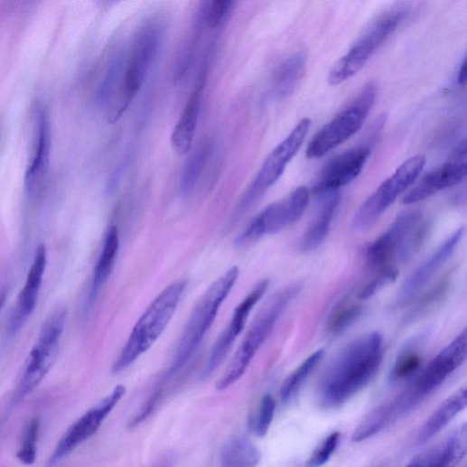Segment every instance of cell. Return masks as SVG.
<instances>
[{
  "label": "cell",
  "mask_w": 467,
  "mask_h": 467,
  "mask_svg": "<svg viewBox=\"0 0 467 467\" xmlns=\"http://www.w3.org/2000/svg\"><path fill=\"white\" fill-rule=\"evenodd\" d=\"M5 304V294L0 296V312H2Z\"/></svg>",
  "instance_id": "cell-39"
},
{
  "label": "cell",
  "mask_w": 467,
  "mask_h": 467,
  "mask_svg": "<svg viewBox=\"0 0 467 467\" xmlns=\"http://www.w3.org/2000/svg\"><path fill=\"white\" fill-rule=\"evenodd\" d=\"M311 120H302L290 135L268 154L258 173L239 200L231 216L235 224L272 188L304 145Z\"/></svg>",
  "instance_id": "cell-7"
},
{
  "label": "cell",
  "mask_w": 467,
  "mask_h": 467,
  "mask_svg": "<svg viewBox=\"0 0 467 467\" xmlns=\"http://www.w3.org/2000/svg\"><path fill=\"white\" fill-rule=\"evenodd\" d=\"M466 176V141L463 139L440 167L426 173L406 195L403 203L412 205L460 183Z\"/></svg>",
  "instance_id": "cell-15"
},
{
  "label": "cell",
  "mask_w": 467,
  "mask_h": 467,
  "mask_svg": "<svg viewBox=\"0 0 467 467\" xmlns=\"http://www.w3.org/2000/svg\"><path fill=\"white\" fill-rule=\"evenodd\" d=\"M339 203V195L334 194L328 200L304 236V250L312 251L322 244L331 229Z\"/></svg>",
  "instance_id": "cell-26"
},
{
  "label": "cell",
  "mask_w": 467,
  "mask_h": 467,
  "mask_svg": "<svg viewBox=\"0 0 467 467\" xmlns=\"http://www.w3.org/2000/svg\"><path fill=\"white\" fill-rule=\"evenodd\" d=\"M466 349L467 336L463 331L434 357L412 387L392 402L399 418L417 407L444 384L464 362Z\"/></svg>",
  "instance_id": "cell-9"
},
{
  "label": "cell",
  "mask_w": 467,
  "mask_h": 467,
  "mask_svg": "<svg viewBox=\"0 0 467 467\" xmlns=\"http://www.w3.org/2000/svg\"><path fill=\"white\" fill-rule=\"evenodd\" d=\"M229 0H215L207 4L203 11V21L210 29H217L226 22L233 9Z\"/></svg>",
  "instance_id": "cell-34"
},
{
  "label": "cell",
  "mask_w": 467,
  "mask_h": 467,
  "mask_svg": "<svg viewBox=\"0 0 467 467\" xmlns=\"http://www.w3.org/2000/svg\"><path fill=\"white\" fill-rule=\"evenodd\" d=\"M422 364V357L414 350H404L397 358L393 369L394 381H404L416 375Z\"/></svg>",
  "instance_id": "cell-32"
},
{
  "label": "cell",
  "mask_w": 467,
  "mask_h": 467,
  "mask_svg": "<svg viewBox=\"0 0 467 467\" xmlns=\"http://www.w3.org/2000/svg\"><path fill=\"white\" fill-rule=\"evenodd\" d=\"M370 154L367 145L353 147L332 159L318 174L313 193L334 194L355 180L361 173Z\"/></svg>",
  "instance_id": "cell-16"
},
{
  "label": "cell",
  "mask_w": 467,
  "mask_h": 467,
  "mask_svg": "<svg viewBox=\"0 0 467 467\" xmlns=\"http://www.w3.org/2000/svg\"><path fill=\"white\" fill-rule=\"evenodd\" d=\"M361 313V307L358 304H341L329 320L328 332L333 335L342 333L355 323Z\"/></svg>",
  "instance_id": "cell-30"
},
{
  "label": "cell",
  "mask_w": 467,
  "mask_h": 467,
  "mask_svg": "<svg viewBox=\"0 0 467 467\" xmlns=\"http://www.w3.org/2000/svg\"><path fill=\"white\" fill-rule=\"evenodd\" d=\"M467 432L463 424L437 448L414 459L406 467H454L466 453Z\"/></svg>",
  "instance_id": "cell-22"
},
{
  "label": "cell",
  "mask_w": 467,
  "mask_h": 467,
  "mask_svg": "<svg viewBox=\"0 0 467 467\" xmlns=\"http://www.w3.org/2000/svg\"><path fill=\"white\" fill-rule=\"evenodd\" d=\"M120 248V237L118 229L112 226L108 229L102 252L93 272L91 285V297H96L107 282L117 258Z\"/></svg>",
  "instance_id": "cell-25"
},
{
  "label": "cell",
  "mask_w": 467,
  "mask_h": 467,
  "mask_svg": "<svg viewBox=\"0 0 467 467\" xmlns=\"http://www.w3.org/2000/svg\"><path fill=\"white\" fill-rule=\"evenodd\" d=\"M306 64L304 51L294 53L280 64L273 73L266 100L279 102L290 97L304 78Z\"/></svg>",
  "instance_id": "cell-21"
},
{
  "label": "cell",
  "mask_w": 467,
  "mask_h": 467,
  "mask_svg": "<svg viewBox=\"0 0 467 467\" xmlns=\"http://www.w3.org/2000/svg\"><path fill=\"white\" fill-rule=\"evenodd\" d=\"M406 16L404 7L391 10L373 23L329 72L331 85H339L357 74L393 35Z\"/></svg>",
  "instance_id": "cell-10"
},
{
  "label": "cell",
  "mask_w": 467,
  "mask_h": 467,
  "mask_svg": "<svg viewBox=\"0 0 467 467\" xmlns=\"http://www.w3.org/2000/svg\"><path fill=\"white\" fill-rule=\"evenodd\" d=\"M172 465L173 457L171 455H164L154 467H172Z\"/></svg>",
  "instance_id": "cell-38"
},
{
  "label": "cell",
  "mask_w": 467,
  "mask_h": 467,
  "mask_svg": "<svg viewBox=\"0 0 467 467\" xmlns=\"http://www.w3.org/2000/svg\"><path fill=\"white\" fill-rule=\"evenodd\" d=\"M310 201V192L300 186L285 199L262 210L237 239L238 247H245L259 238L273 235L293 225L304 214Z\"/></svg>",
  "instance_id": "cell-13"
},
{
  "label": "cell",
  "mask_w": 467,
  "mask_h": 467,
  "mask_svg": "<svg viewBox=\"0 0 467 467\" xmlns=\"http://www.w3.org/2000/svg\"><path fill=\"white\" fill-rule=\"evenodd\" d=\"M323 356V350L315 351L292 373L280 389L283 402L290 401L298 393Z\"/></svg>",
  "instance_id": "cell-29"
},
{
  "label": "cell",
  "mask_w": 467,
  "mask_h": 467,
  "mask_svg": "<svg viewBox=\"0 0 467 467\" xmlns=\"http://www.w3.org/2000/svg\"><path fill=\"white\" fill-rule=\"evenodd\" d=\"M466 82V60L463 59L462 63L460 67L458 75H457V83L459 85H464Z\"/></svg>",
  "instance_id": "cell-37"
},
{
  "label": "cell",
  "mask_w": 467,
  "mask_h": 467,
  "mask_svg": "<svg viewBox=\"0 0 467 467\" xmlns=\"http://www.w3.org/2000/svg\"><path fill=\"white\" fill-rule=\"evenodd\" d=\"M377 98V84L367 83L349 106L315 135L308 145L307 157L321 158L352 137L362 127Z\"/></svg>",
  "instance_id": "cell-8"
},
{
  "label": "cell",
  "mask_w": 467,
  "mask_h": 467,
  "mask_svg": "<svg viewBox=\"0 0 467 467\" xmlns=\"http://www.w3.org/2000/svg\"><path fill=\"white\" fill-rule=\"evenodd\" d=\"M65 322L66 313L59 311L44 324L37 342L30 352L17 389V401L23 400L32 394L48 375L58 355Z\"/></svg>",
  "instance_id": "cell-12"
},
{
  "label": "cell",
  "mask_w": 467,
  "mask_h": 467,
  "mask_svg": "<svg viewBox=\"0 0 467 467\" xmlns=\"http://www.w3.org/2000/svg\"><path fill=\"white\" fill-rule=\"evenodd\" d=\"M276 403L270 395H266L260 403L257 418L255 424V432L258 436H265L268 432L274 418Z\"/></svg>",
  "instance_id": "cell-36"
},
{
  "label": "cell",
  "mask_w": 467,
  "mask_h": 467,
  "mask_svg": "<svg viewBox=\"0 0 467 467\" xmlns=\"http://www.w3.org/2000/svg\"><path fill=\"white\" fill-rule=\"evenodd\" d=\"M467 404V393L462 388L448 397L427 419L421 427L418 442L425 444L438 434L458 414L462 412Z\"/></svg>",
  "instance_id": "cell-24"
},
{
  "label": "cell",
  "mask_w": 467,
  "mask_h": 467,
  "mask_svg": "<svg viewBox=\"0 0 467 467\" xmlns=\"http://www.w3.org/2000/svg\"><path fill=\"white\" fill-rule=\"evenodd\" d=\"M300 291L299 285H291L279 292L267 303L250 327L245 340L219 381L217 386L219 391L229 388L244 376L255 355Z\"/></svg>",
  "instance_id": "cell-6"
},
{
  "label": "cell",
  "mask_w": 467,
  "mask_h": 467,
  "mask_svg": "<svg viewBox=\"0 0 467 467\" xmlns=\"http://www.w3.org/2000/svg\"><path fill=\"white\" fill-rule=\"evenodd\" d=\"M164 30L163 22L151 20L136 33L126 51L120 83L107 105L110 124L122 118L138 95L161 51Z\"/></svg>",
  "instance_id": "cell-2"
},
{
  "label": "cell",
  "mask_w": 467,
  "mask_h": 467,
  "mask_svg": "<svg viewBox=\"0 0 467 467\" xmlns=\"http://www.w3.org/2000/svg\"><path fill=\"white\" fill-rule=\"evenodd\" d=\"M212 145L210 143L201 145L186 162L180 181V194L191 195L196 188L210 160Z\"/></svg>",
  "instance_id": "cell-28"
},
{
  "label": "cell",
  "mask_w": 467,
  "mask_h": 467,
  "mask_svg": "<svg viewBox=\"0 0 467 467\" xmlns=\"http://www.w3.org/2000/svg\"><path fill=\"white\" fill-rule=\"evenodd\" d=\"M463 232L461 228L453 233L406 278L398 296L400 304L406 305L415 300L453 254Z\"/></svg>",
  "instance_id": "cell-18"
},
{
  "label": "cell",
  "mask_w": 467,
  "mask_h": 467,
  "mask_svg": "<svg viewBox=\"0 0 467 467\" xmlns=\"http://www.w3.org/2000/svg\"><path fill=\"white\" fill-rule=\"evenodd\" d=\"M205 82L206 79L201 78L173 130L171 144L178 154H188L192 148L201 112Z\"/></svg>",
  "instance_id": "cell-20"
},
{
  "label": "cell",
  "mask_w": 467,
  "mask_h": 467,
  "mask_svg": "<svg viewBox=\"0 0 467 467\" xmlns=\"http://www.w3.org/2000/svg\"><path fill=\"white\" fill-rule=\"evenodd\" d=\"M239 268L233 266L207 290L192 311L175 350L168 376L175 375L195 354L216 321L219 310L233 290Z\"/></svg>",
  "instance_id": "cell-3"
},
{
  "label": "cell",
  "mask_w": 467,
  "mask_h": 467,
  "mask_svg": "<svg viewBox=\"0 0 467 467\" xmlns=\"http://www.w3.org/2000/svg\"><path fill=\"white\" fill-rule=\"evenodd\" d=\"M267 287L268 280H262L236 308L231 322L212 348L204 371L205 378L210 377L226 359L229 351L244 330L251 312L262 299Z\"/></svg>",
  "instance_id": "cell-17"
},
{
  "label": "cell",
  "mask_w": 467,
  "mask_h": 467,
  "mask_svg": "<svg viewBox=\"0 0 467 467\" xmlns=\"http://www.w3.org/2000/svg\"><path fill=\"white\" fill-rule=\"evenodd\" d=\"M126 391V389L124 386L117 387L107 397L74 423L58 443L49 460V467L54 466L79 445L95 434L108 415L122 400Z\"/></svg>",
  "instance_id": "cell-14"
},
{
  "label": "cell",
  "mask_w": 467,
  "mask_h": 467,
  "mask_svg": "<svg viewBox=\"0 0 467 467\" xmlns=\"http://www.w3.org/2000/svg\"><path fill=\"white\" fill-rule=\"evenodd\" d=\"M46 266L47 250L45 246L42 244L36 249L25 285L19 296L17 307L12 319L11 328L14 332L21 329L36 307Z\"/></svg>",
  "instance_id": "cell-19"
},
{
  "label": "cell",
  "mask_w": 467,
  "mask_h": 467,
  "mask_svg": "<svg viewBox=\"0 0 467 467\" xmlns=\"http://www.w3.org/2000/svg\"><path fill=\"white\" fill-rule=\"evenodd\" d=\"M185 280L166 287L135 323L113 366L115 373L126 369L145 354L160 338L174 315L186 288Z\"/></svg>",
  "instance_id": "cell-4"
},
{
  "label": "cell",
  "mask_w": 467,
  "mask_h": 467,
  "mask_svg": "<svg viewBox=\"0 0 467 467\" xmlns=\"http://www.w3.org/2000/svg\"><path fill=\"white\" fill-rule=\"evenodd\" d=\"M425 163L426 159L423 155H415L403 163L357 210L351 221L352 230L362 231L375 224L411 188Z\"/></svg>",
  "instance_id": "cell-11"
},
{
  "label": "cell",
  "mask_w": 467,
  "mask_h": 467,
  "mask_svg": "<svg viewBox=\"0 0 467 467\" xmlns=\"http://www.w3.org/2000/svg\"><path fill=\"white\" fill-rule=\"evenodd\" d=\"M384 358L380 333L364 335L347 346L330 367L320 388L325 408H337L363 389L376 377Z\"/></svg>",
  "instance_id": "cell-1"
},
{
  "label": "cell",
  "mask_w": 467,
  "mask_h": 467,
  "mask_svg": "<svg viewBox=\"0 0 467 467\" xmlns=\"http://www.w3.org/2000/svg\"><path fill=\"white\" fill-rule=\"evenodd\" d=\"M377 271L376 276L359 293L358 298L360 300L365 301L375 296L381 290L394 283L398 276V268L395 266H387Z\"/></svg>",
  "instance_id": "cell-31"
},
{
  "label": "cell",
  "mask_w": 467,
  "mask_h": 467,
  "mask_svg": "<svg viewBox=\"0 0 467 467\" xmlns=\"http://www.w3.org/2000/svg\"><path fill=\"white\" fill-rule=\"evenodd\" d=\"M340 439L341 434L339 432H334L327 436L313 453L306 467H321L324 465L337 449Z\"/></svg>",
  "instance_id": "cell-35"
},
{
  "label": "cell",
  "mask_w": 467,
  "mask_h": 467,
  "mask_svg": "<svg viewBox=\"0 0 467 467\" xmlns=\"http://www.w3.org/2000/svg\"><path fill=\"white\" fill-rule=\"evenodd\" d=\"M40 427V420L35 418L32 420L25 428L17 457L26 465H32L36 461Z\"/></svg>",
  "instance_id": "cell-33"
},
{
  "label": "cell",
  "mask_w": 467,
  "mask_h": 467,
  "mask_svg": "<svg viewBox=\"0 0 467 467\" xmlns=\"http://www.w3.org/2000/svg\"><path fill=\"white\" fill-rule=\"evenodd\" d=\"M38 131L34 153L25 176L26 191L31 197L41 191L49 165L51 138L49 124L44 115L40 117Z\"/></svg>",
  "instance_id": "cell-23"
},
{
  "label": "cell",
  "mask_w": 467,
  "mask_h": 467,
  "mask_svg": "<svg viewBox=\"0 0 467 467\" xmlns=\"http://www.w3.org/2000/svg\"><path fill=\"white\" fill-rule=\"evenodd\" d=\"M261 454L258 448L247 438L228 442L221 452V467H257Z\"/></svg>",
  "instance_id": "cell-27"
},
{
  "label": "cell",
  "mask_w": 467,
  "mask_h": 467,
  "mask_svg": "<svg viewBox=\"0 0 467 467\" xmlns=\"http://www.w3.org/2000/svg\"><path fill=\"white\" fill-rule=\"evenodd\" d=\"M429 224L419 212L400 215L391 227L367 248L369 265L376 270L404 263L424 245Z\"/></svg>",
  "instance_id": "cell-5"
}]
</instances>
